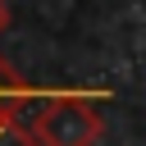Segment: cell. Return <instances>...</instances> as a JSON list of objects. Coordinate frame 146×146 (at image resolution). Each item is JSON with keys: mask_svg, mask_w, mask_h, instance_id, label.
Returning <instances> with one entry per match:
<instances>
[{"mask_svg": "<svg viewBox=\"0 0 146 146\" xmlns=\"http://www.w3.org/2000/svg\"><path fill=\"white\" fill-rule=\"evenodd\" d=\"M110 91H50L36 105V119L27 123L36 146H96L105 132L100 105Z\"/></svg>", "mask_w": 146, "mask_h": 146, "instance_id": "cell-1", "label": "cell"}, {"mask_svg": "<svg viewBox=\"0 0 146 146\" xmlns=\"http://www.w3.org/2000/svg\"><path fill=\"white\" fill-rule=\"evenodd\" d=\"M50 91H36V87H27V82H18L14 73H9V64L0 59V128L5 123H18V110L23 105H41Z\"/></svg>", "mask_w": 146, "mask_h": 146, "instance_id": "cell-2", "label": "cell"}, {"mask_svg": "<svg viewBox=\"0 0 146 146\" xmlns=\"http://www.w3.org/2000/svg\"><path fill=\"white\" fill-rule=\"evenodd\" d=\"M0 146H36V141H32L27 123L18 119V123H5V128H0Z\"/></svg>", "mask_w": 146, "mask_h": 146, "instance_id": "cell-3", "label": "cell"}, {"mask_svg": "<svg viewBox=\"0 0 146 146\" xmlns=\"http://www.w3.org/2000/svg\"><path fill=\"white\" fill-rule=\"evenodd\" d=\"M0 32H5V5H0Z\"/></svg>", "mask_w": 146, "mask_h": 146, "instance_id": "cell-4", "label": "cell"}, {"mask_svg": "<svg viewBox=\"0 0 146 146\" xmlns=\"http://www.w3.org/2000/svg\"><path fill=\"white\" fill-rule=\"evenodd\" d=\"M0 5H5V0H0Z\"/></svg>", "mask_w": 146, "mask_h": 146, "instance_id": "cell-5", "label": "cell"}]
</instances>
